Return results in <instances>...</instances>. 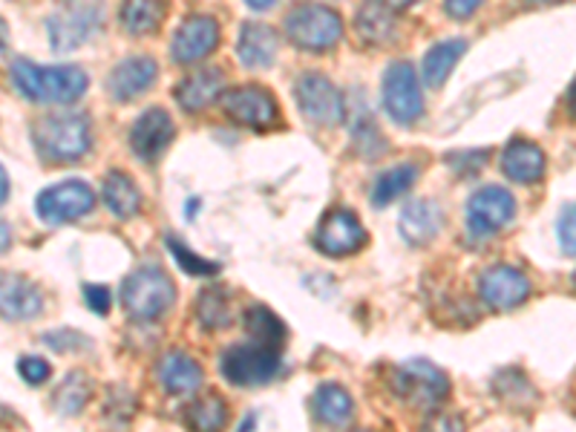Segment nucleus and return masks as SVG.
<instances>
[{"instance_id": "12", "label": "nucleus", "mask_w": 576, "mask_h": 432, "mask_svg": "<svg viewBox=\"0 0 576 432\" xmlns=\"http://www.w3.org/2000/svg\"><path fill=\"white\" fill-rule=\"evenodd\" d=\"M223 110L231 116L237 124L251 130L272 128L280 110L274 101L272 93H265L263 87H237L228 89L223 96Z\"/></svg>"}, {"instance_id": "37", "label": "nucleus", "mask_w": 576, "mask_h": 432, "mask_svg": "<svg viewBox=\"0 0 576 432\" xmlns=\"http://www.w3.org/2000/svg\"><path fill=\"white\" fill-rule=\"evenodd\" d=\"M84 300L96 314L110 312V288L107 286H87L84 288Z\"/></svg>"}, {"instance_id": "14", "label": "nucleus", "mask_w": 576, "mask_h": 432, "mask_svg": "<svg viewBox=\"0 0 576 432\" xmlns=\"http://www.w3.org/2000/svg\"><path fill=\"white\" fill-rule=\"evenodd\" d=\"M219 47V24L208 15H191L173 35L170 56L179 64H196Z\"/></svg>"}, {"instance_id": "5", "label": "nucleus", "mask_w": 576, "mask_h": 432, "mask_svg": "<svg viewBox=\"0 0 576 432\" xmlns=\"http://www.w3.org/2000/svg\"><path fill=\"white\" fill-rule=\"evenodd\" d=\"M389 386L400 400L416 409L441 407L449 395V381L430 360H407L389 377Z\"/></svg>"}, {"instance_id": "29", "label": "nucleus", "mask_w": 576, "mask_h": 432, "mask_svg": "<svg viewBox=\"0 0 576 432\" xmlns=\"http://www.w3.org/2000/svg\"><path fill=\"white\" fill-rule=\"evenodd\" d=\"M416 179H418L416 165H398V168L386 170V173L377 177L375 188H372V205H375V208L393 205L398 196H404V193L416 184Z\"/></svg>"}, {"instance_id": "19", "label": "nucleus", "mask_w": 576, "mask_h": 432, "mask_svg": "<svg viewBox=\"0 0 576 432\" xmlns=\"http://www.w3.org/2000/svg\"><path fill=\"white\" fill-rule=\"evenodd\" d=\"M502 170L513 182L533 184L544 177V153L539 144L528 142V139H513L504 147Z\"/></svg>"}, {"instance_id": "39", "label": "nucleus", "mask_w": 576, "mask_h": 432, "mask_svg": "<svg viewBox=\"0 0 576 432\" xmlns=\"http://www.w3.org/2000/svg\"><path fill=\"white\" fill-rule=\"evenodd\" d=\"M12 245V228L7 223H0V254Z\"/></svg>"}, {"instance_id": "43", "label": "nucleus", "mask_w": 576, "mask_h": 432, "mask_svg": "<svg viewBox=\"0 0 576 432\" xmlns=\"http://www.w3.org/2000/svg\"><path fill=\"white\" fill-rule=\"evenodd\" d=\"M384 3H389L393 9H407V7H412L416 0H384Z\"/></svg>"}, {"instance_id": "44", "label": "nucleus", "mask_w": 576, "mask_h": 432, "mask_svg": "<svg viewBox=\"0 0 576 432\" xmlns=\"http://www.w3.org/2000/svg\"><path fill=\"white\" fill-rule=\"evenodd\" d=\"M7 418H9V412L3 407H0V421H7Z\"/></svg>"}, {"instance_id": "42", "label": "nucleus", "mask_w": 576, "mask_h": 432, "mask_svg": "<svg viewBox=\"0 0 576 432\" xmlns=\"http://www.w3.org/2000/svg\"><path fill=\"white\" fill-rule=\"evenodd\" d=\"M568 110H571V116L576 119V81L571 84V89H568Z\"/></svg>"}, {"instance_id": "27", "label": "nucleus", "mask_w": 576, "mask_h": 432, "mask_svg": "<svg viewBox=\"0 0 576 432\" xmlns=\"http://www.w3.org/2000/svg\"><path fill=\"white\" fill-rule=\"evenodd\" d=\"M467 52V40H444V44H435L424 56V81L427 87L439 89L444 87V81L449 79V72L456 70V64L461 61V56Z\"/></svg>"}, {"instance_id": "45", "label": "nucleus", "mask_w": 576, "mask_h": 432, "mask_svg": "<svg viewBox=\"0 0 576 432\" xmlns=\"http://www.w3.org/2000/svg\"><path fill=\"white\" fill-rule=\"evenodd\" d=\"M537 3H553V0H537Z\"/></svg>"}, {"instance_id": "16", "label": "nucleus", "mask_w": 576, "mask_h": 432, "mask_svg": "<svg viewBox=\"0 0 576 432\" xmlns=\"http://www.w3.org/2000/svg\"><path fill=\"white\" fill-rule=\"evenodd\" d=\"M44 312V295L24 274H0V317L24 323Z\"/></svg>"}, {"instance_id": "32", "label": "nucleus", "mask_w": 576, "mask_h": 432, "mask_svg": "<svg viewBox=\"0 0 576 432\" xmlns=\"http://www.w3.org/2000/svg\"><path fill=\"white\" fill-rule=\"evenodd\" d=\"M196 321L205 328L216 332L231 323V303L225 297L223 288H205L196 300Z\"/></svg>"}, {"instance_id": "40", "label": "nucleus", "mask_w": 576, "mask_h": 432, "mask_svg": "<svg viewBox=\"0 0 576 432\" xmlns=\"http://www.w3.org/2000/svg\"><path fill=\"white\" fill-rule=\"evenodd\" d=\"M9 196V177H7V170H3V165H0V205L7 202Z\"/></svg>"}, {"instance_id": "35", "label": "nucleus", "mask_w": 576, "mask_h": 432, "mask_svg": "<svg viewBox=\"0 0 576 432\" xmlns=\"http://www.w3.org/2000/svg\"><path fill=\"white\" fill-rule=\"evenodd\" d=\"M556 233H560L562 251L568 256H576V205H565V211L560 214Z\"/></svg>"}, {"instance_id": "8", "label": "nucleus", "mask_w": 576, "mask_h": 432, "mask_svg": "<svg viewBox=\"0 0 576 432\" xmlns=\"http://www.w3.org/2000/svg\"><path fill=\"white\" fill-rule=\"evenodd\" d=\"M384 110L395 124H412L424 112V98H421V84L416 79V70L407 61L389 64L384 75Z\"/></svg>"}, {"instance_id": "38", "label": "nucleus", "mask_w": 576, "mask_h": 432, "mask_svg": "<svg viewBox=\"0 0 576 432\" xmlns=\"http://www.w3.org/2000/svg\"><path fill=\"white\" fill-rule=\"evenodd\" d=\"M484 0H444V9H447L449 17H456V21H467L481 9Z\"/></svg>"}, {"instance_id": "9", "label": "nucleus", "mask_w": 576, "mask_h": 432, "mask_svg": "<svg viewBox=\"0 0 576 432\" xmlns=\"http://www.w3.org/2000/svg\"><path fill=\"white\" fill-rule=\"evenodd\" d=\"M93 208H96V193L89 191L84 182H75V179L52 184L47 191H40L38 200H35V211L47 225L72 223V219L87 216Z\"/></svg>"}, {"instance_id": "21", "label": "nucleus", "mask_w": 576, "mask_h": 432, "mask_svg": "<svg viewBox=\"0 0 576 432\" xmlns=\"http://www.w3.org/2000/svg\"><path fill=\"white\" fill-rule=\"evenodd\" d=\"M355 29H358L363 44H372V47L389 44L395 38V29H398L393 7L384 3V0H367L358 15H355Z\"/></svg>"}, {"instance_id": "20", "label": "nucleus", "mask_w": 576, "mask_h": 432, "mask_svg": "<svg viewBox=\"0 0 576 432\" xmlns=\"http://www.w3.org/2000/svg\"><path fill=\"white\" fill-rule=\"evenodd\" d=\"M237 56L249 70H268L277 58V35L272 26L245 24L237 40Z\"/></svg>"}, {"instance_id": "24", "label": "nucleus", "mask_w": 576, "mask_h": 432, "mask_svg": "<svg viewBox=\"0 0 576 432\" xmlns=\"http://www.w3.org/2000/svg\"><path fill=\"white\" fill-rule=\"evenodd\" d=\"M98 15L96 9H79V12H67V15L49 17V38L52 49H72L87 40V35L96 29Z\"/></svg>"}, {"instance_id": "15", "label": "nucleus", "mask_w": 576, "mask_h": 432, "mask_svg": "<svg viewBox=\"0 0 576 432\" xmlns=\"http://www.w3.org/2000/svg\"><path fill=\"white\" fill-rule=\"evenodd\" d=\"M173 119L161 107H151L136 119L133 130H130V147L142 161H156L161 153L168 151V144L173 142Z\"/></svg>"}, {"instance_id": "4", "label": "nucleus", "mask_w": 576, "mask_h": 432, "mask_svg": "<svg viewBox=\"0 0 576 432\" xmlns=\"http://www.w3.org/2000/svg\"><path fill=\"white\" fill-rule=\"evenodd\" d=\"M288 40L309 52H323L332 49L337 40L344 38V21L335 9L323 3H297L283 21Z\"/></svg>"}, {"instance_id": "1", "label": "nucleus", "mask_w": 576, "mask_h": 432, "mask_svg": "<svg viewBox=\"0 0 576 432\" xmlns=\"http://www.w3.org/2000/svg\"><path fill=\"white\" fill-rule=\"evenodd\" d=\"M12 81L17 93H24L29 101H47V105H72L87 93V72L81 67H35L24 58L12 64Z\"/></svg>"}, {"instance_id": "30", "label": "nucleus", "mask_w": 576, "mask_h": 432, "mask_svg": "<svg viewBox=\"0 0 576 432\" xmlns=\"http://www.w3.org/2000/svg\"><path fill=\"white\" fill-rule=\"evenodd\" d=\"M89 395H93V381L84 372H70L64 377V384L58 386L52 395V404L61 416H79L81 409L87 407Z\"/></svg>"}, {"instance_id": "23", "label": "nucleus", "mask_w": 576, "mask_h": 432, "mask_svg": "<svg viewBox=\"0 0 576 432\" xmlns=\"http://www.w3.org/2000/svg\"><path fill=\"white\" fill-rule=\"evenodd\" d=\"M202 367L191 355L170 352L159 363V381L165 393L170 395H191L202 386Z\"/></svg>"}, {"instance_id": "18", "label": "nucleus", "mask_w": 576, "mask_h": 432, "mask_svg": "<svg viewBox=\"0 0 576 432\" xmlns=\"http://www.w3.org/2000/svg\"><path fill=\"white\" fill-rule=\"evenodd\" d=\"M156 75H159V67H156L153 58H128V61H121V64L110 72L107 87H110L112 98L130 101V98L142 96L144 89L156 81Z\"/></svg>"}, {"instance_id": "31", "label": "nucleus", "mask_w": 576, "mask_h": 432, "mask_svg": "<svg viewBox=\"0 0 576 432\" xmlns=\"http://www.w3.org/2000/svg\"><path fill=\"white\" fill-rule=\"evenodd\" d=\"M245 328H249V335L254 337L256 344L274 346V349H280L286 344V326L265 305H251L249 314H245Z\"/></svg>"}, {"instance_id": "13", "label": "nucleus", "mask_w": 576, "mask_h": 432, "mask_svg": "<svg viewBox=\"0 0 576 432\" xmlns=\"http://www.w3.org/2000/svg\"><path fill=\"white\" fill-rule=\"evenodd\" d=\"M481 300L496 309V312H511L516 305H521L530 297V280L519 268L511 265H493L481 274L479 280Z\"/></svg>"}, {"instance_id": "7", "label": "nucleus", "mask_w": 576, "mask_h": 432, "mask_svg": "<svg viewBox=\"0 0 576 432\" xmlns=\"http://www.w3.org/2000/svg\"><path fill=\"white\" fill-rule=\"evenodd\" d=\"M295 96L305 119L314 121V124L332 128V124H340V121H344V96H340V89H337L326 75H321V72H305V75H300Z\"/></svg>"}, {"instance_id": "3", "label": "nucleus", "mask_w": 576, "mask_h": 432, "mask_svg": "<svg viewBox=\"0 0 576 432\" xmlns=\"http://www.w3.org/2000/svg\"><path fill=\"white\" fill-rule=\"evenodd\" d=\"M121 303L136 323H153L173 309L177 286L161 268H139L121 283Z\"/></svg>"}, {"instance_id": "36", "label": "nucleus", "mask_w": 576, "mask_h": 432, "mask_svg": "<svg viewBox=\"0 0 576 432\" xmlns=\"http://www.w3.org/2000/svg\"><path fill=\"white\" fill-rule=\"evenodd\" d=\"M17 372H21V377H24L26 384H44V381H49V375H52V369H49V363L44 358H21L17 360Z\"/></svg>"}, {"instance_id": "11", "label": "nucleus", "mask_w": 576, "mask_h": 432, "mask_svg": "<svg viewBox=\"0 0 576 432\" xmlns=\"http://www.w3.org/2000/svg\"><path fill=\"white\" fill-rule=\"evenodd\" d=\"M513 216H516V200H513L511 191H504L499 184L481 188L467 202V223H470V231L479 233V237L502 231Z\"/></svg>"}, {"instance_id": "33", "label": "nucleus", "mask_w": 576, "mask_h": 432, "mask_svg": "<svg viewBox=\"0 0 576 432\" xmlns=\"http://www.w3.org/2000/svg\"><path fill=\"white\" fill-rule=\"evenodd\" d=\"M184 418L193 430H219L228 421V409H225V400L219 395H205V398L193 400Z\"/></svg>"}, {"instance_id": "26", "label": "nucleus", "mask_w": 576, "mask_h": 432, "mask_svg": "<svg viewBox=\"0 0 576 432\" xmlns=\"http://www.w3.org/2000/svg\"><path fill=\"white\" fill-rule=\"evenodd\" d=\"M170 0H121V26L130 35L156 33L168 17Z\"/></svg>"}, {"instance_id": "25", "label": "nucleus", "mask_w": 576, "mask_h": 432, "mask_svg": "<svg viewBox=\"0 0 576 432\" xmlns=\"http://www.w3.org/2000/svg\"><path fill=\"white\" fill-rule=\"evenodd\" d=\"M355 412L352 395L346 393L344 386L323 384L317 386V393L312 398V416L317 424L323 427H344Z\"/></svg>"}, {"instance_id": "6", "label": "nucleus", "mask_w": 576, "mask_h": 432, "mask_svg": "<svg viewBox=\"0 0 576 432\" xmlns=\"http://www.w3.org/2000/svg\"><path fill=\"white\" fill-rule=\"evenodd\" d=\"M280 372V352L265 344L231 346L223 355V375L237 386H263Z\"/></svg>"}, {"instance_id": "10", "label": "nucleus", "mask_w": 576, "mask_h": 432, "mask_svg": "<svg viewBox=\"0 0 576 432\" xmlns=\"http://www.w3.org/2000/svg\"><path fill=\"white\" fill-rule=\"evenodd\" d=\"M363 242H367L363 225L352 211L346 208L328 211L314 231V249L326 256H349L363 249Z\"/></svg>"}, {"instance_id": "28", "label": "nucleus", "mask_w": 576, "mask_h": 432, "mask_svg": "<svg viewBox=\"0 0 576 432\" xmlns=\"http://www.w3.org/2000/svg\"><path fill=\"white\" fill-rule=\"evenodd\" d=\"M105 205L112 211V214L119 216V219H130V216H136L139 208H142V193L133 184V179H128L119 170H112L110 177L105 179Z\"/></svg>"}, {"instance_id": "41", "label": "nucleus", "mask_w": 576, "mask_h": 432, "mask_svg": "<svg viewBox=\"0 0 576 432\" xmlns=\"http://www.w3.org/2000/svg\"><path fill=\"white\" fill-rule=\"evenodd\" d=\"M245 3H249L251 9H260V12H263V9H272L277 0H245Z\"/></svg>"}, {"instance_id": "34", "label": "nucleus", "mask_w": 576, "mask_h": 432, "mask_svg": "<svg viewBox=\"0 0 576 432\" xmlns=\"http://www.w3.org/2000/svg\"><path fill=\"white\" fill-rule=\"evenodd\" d=\"M168 249L182 272L196 274V277H211V274L219 272V263H211V260H202V256L191 254V251L184 249V242L177 240V237H168Z\"/></svg>"}, {"instance_id": "2", "label": "nucleus", "mask_w": 576, "mask_h": 432, "mask_svg": "<svg viewBox=\"0 0 576 432\" xmlns=\"http://www.w3.org/2000/svg\"><path fill=\"white\" fill-rule=\"evenodd\" d=\"M35 151L47 161L56 165H70L79 161L93 144L87 116L79 112H64V116H47L33 128Z\"/></svg>"}, {"instance_id": "22", "label": "nucleus", "mask_w": 576, "mask_h": 432, "mask_svg": "<svg viewBox=\"0 0 576 432\" xmlns=\"http://www.w3.org/2000/svg\"><path fill=\"white\" fill-rule=\"evenodd\" d=\"M223 84H225L223 70H200L193 72V75H188V79L179 84L173 96H177L182 110L196 112L214 105L216 98H219V93H223Z\"/></svg>"}, {"instance_id": "17", "label": "nucleus", "mask_w": 576, "mask_h": 432, "mask_svg": "<svg viewBox=\"0 0 576 432\" xmlns=\"http://www.w3.org/2000/svg\"><path fill=\"white\" fill-rule=\"evenodd\" d=\"M444 214L432 200H412L400 214V237L412 245L421 249L427 242L435 240V233L441 231Z\"/></svg>"}]
</instances>
